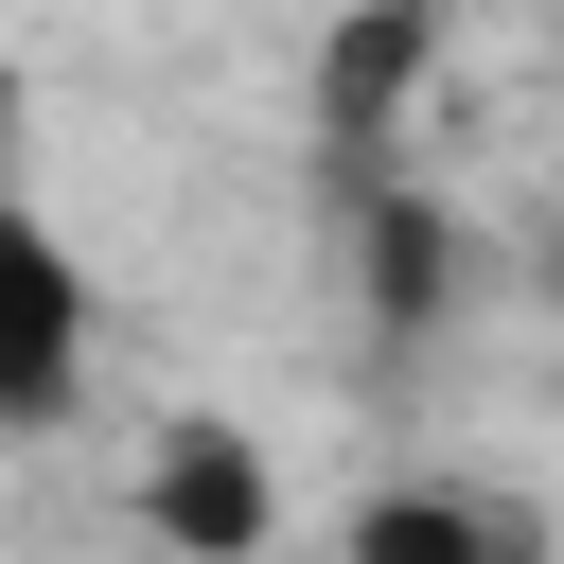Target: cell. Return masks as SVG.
<instances>
[{"label": "cell", "instance_id": "2", "mask_svg": "<svg viewBox=\"0 0 564 564\" xmlns=\"http://www.w3.org/2000/svg\"><path fill=\"white\" fill-rule=\"evenodd\" d=\"M141 511H159L176 546H264V529H282V494H264V458H247V441H212V423H194V441H159V476H141Z\"/></svg>", "mask_w": 564, "mask_h": 564}, {"label": "cell", "instance_id": "1", "mask_svg": "<svg viewBox=\"0 0 564 564\" xmlns=\"http://www.w3.org/2000/svg\"><path fill=\"white\" fill-rule=\"evenodd\" d=\"M106 388V264L70 247L53 194L0 176V441H53Z\"/></svg>", "mask_w": 564, "mask_h": 564}]
</instances>
